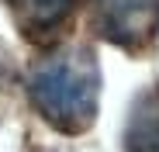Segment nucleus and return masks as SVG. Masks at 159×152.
<instances>
[{"instance_id":"obj_2","label":"nucleus","mask_w":159,"mask_h":152,"mask_svg":"<svg viewBox=\"0 0 159 152\" xmlns=\"http://www.w3.org/2000/svg\"><path fill=\"white\" fill-rule=\"evenodd\" d=\"M93 28L111 45L142 48L159 31V0H93Z\"/></svg>"},{"instance_id":"obj_3","label":"nucleus","mask_w":159,"mask_h":152,"mask_svg":"<svg viewBox=\"0 0 159 152\" xmlns=\"http://www.w3.org/2000/svg\"><path fill=\"white\" fill-rule=\"evenodd\" d=\"M73 4L76 0H7V7L14 11L17 24L31 38H45L48 31H56L69 17Z\"/></svg>"},{"instance_id":"obj_4","label":"nucleus","mask_w":159,"mask_h":152,"mask_svg":"<svg viewBox=\"0 0 159 152\" xmlns=\"http://www.w3.org/2000/svg\"><path fill=\"white\" fill-rule=\"evenodd\" d=\"M128 152H159V90H149L128 118L125 132Z\"/></svg>"},{"instance_id":"obj_1","label":"nucleus","mask_w":159,"mask_h":152,"mask_svg":"<svg viewBox=\"0 0 159 152\" xmlns=\"http://www.w3.org/2000/svg\"><path fill=\"white\" fill-rule=\"evenodd\" d=\"M28 97L35 111L66 135L87 132L100 100V69L90 48L59 45L28 73Z\"/></svg>"}]
</instances>
